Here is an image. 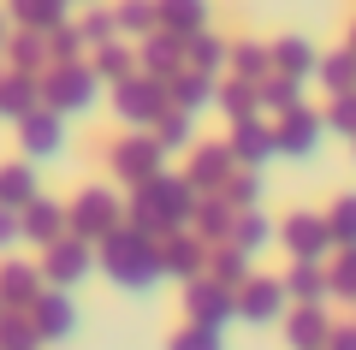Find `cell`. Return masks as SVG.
Returning a JSON list of instances; mask_svg holds the SVG:
<instances>
[{"instance_id": "1", "label": "cell", "mask_w": 356, "mask_h": 350, "mask_svg": "<svg viewBox=\"0 0 356 350\" xmlns=\"http://www.w3.org/2000/svg\"><path fill=\"white\" fill-rule=\"evenodd\" d=\"M95 267H102L119 291H131V297H154V291L166 285V273H161V238L137 232V225H113V232L95 244Z\"/></svg>"}, {"instance_id": "2", "label": "cell", "mask_w": 356, "mask_h": 350, "mask_svg": "<svg viewBox=\"0 0 356 350\" xmlns=\"http://www.w3.org/2000/svg\"><path fill=\"white\" fill-rule=\"evenodd\" d=\"M191 214H196V190L184 184L178 173H154L137 184V196L125 202V225L161 238V232H191Z\"/></svg>"}, {"instance_id": "3", "label": "cell", "mask_w": 356, "mask_h": 350, "mask_svg": "<svg viewBox=\"0 0 356 350\" xmlns=\"http://www.w3.org/2000/svg\"><path fill=\"white\" fill-rule=\"evenodd\" d=\"M42 83V107H54V113H65V119H72V113H89L95 107V101H102V77H95V65L89 60H72V65H48V72L36 77Z\"/></svg>"}, {"instance_id": "4", "label": "cell", "mask_w": 356, "mask_h": 350, "mask_svg": "<svg viewBox=\"0 0 356 350\" xmlns=\"http://www.w3.org/2000/svg\"><path fill=\"white\" fill-rule=\"evenodd\" d=\"M113 225H125V202H119V190H102V184H83L72 202H65V232L72 238H89L102 244Z\"/></svg>"}, {"instance_id": "5", "label": "cell", "mask_w": 356, "mask_h": 350, "mask_svg": "<svg viewBox=\"0 0 356 350\" xmlns=\"http://www.w3.org/2000/svg\"><path fill=\"white\" fill-rule=\"evenodd\" d=\"M36 273H42V285H54V291H72V285H83L89 273H95V244L89 238H54L48 250H42V262H36Z\"/></svg>"}, {"instance_id": "6", "label": "cell", "mask_w": 356, "mask_h": 350, "mask_svg": "<svg viewBox=\"0 0 356 350\" xmlns=\"http://www.w3.org/2000/svg\"><path fill=\"white\" fill-rule=\"evenodd\" d=\"M172 107V101H166V83L161 77H125V83H113V113L119 119H125L131 131H154V119H161V113Z\"/></svg>"}, {"instance_id": "7", "label": "cell", "mask_w": 356, "mask_h": 350, "mask_svg": "<svg viewBox=\"0 0 356 350\" xmlns=\"http://www.w3.org/2000/svg\"><path fill=\"white\" fill-rule=\"evenodd\" d=\"M273 238L285 244V255L291 262H327L332 255V232H327V214H315V208H291L280 220V232Z\"/></svg>"}, {"instance_id": "8", "label": "cell", "mask_w": 356, "mask_h": 350, "mask_svg": "<svg viewBox=\"0 0 356 350\" xmlns=\"http://www.w3.org/2000/svg\"><path fill=\"white\" fill-rule=\"evenodd\" d=\"M161 161H166V149H161V143L149 137V131H131V137H119L113 149H107V173H113L119 184H131V190H137L143 178L166 173Z\"/></svg>"}, {"instance_id": "9", "label": "cell", "mask_w": 356, "mask_h": 350, "mask_svg": "<svg viewBox=\"0 0 356 350\" xmlns=\"http://www.w3.org/2000/svg\"><path fill=\"white\" fill-rule=\"evenodd\" d=\"M18 149H24L30 166L36 161H60L65 154V113H54V107L24 113V119H18Z\"/></svg>"}, {"instance_id": "10", "label": "cell", "mask_w": 356, "mask_h": 350, "mask_svg": "<svg viewBox=\"0 0 356 350\" xmlns=\"http://www.w3.org/2000/svg\"><path fill=\"white\" fill-rule=\"evenodd\" d=\"M184 321H196V326H226V321H238V291L232 285H220V279H191L184 285Z\"/></svg>"}, {"instance_id": "11", "label": "cell", "mask_w": 356, "mask_h": 350, "mask_svg": "<svg viewBox=\"0 0 356 350\" xmlns=\"http://www.w3.org/2000/svg\"><path fill=\"white\" fill-rule=\"evenodd\" d=\"M285 309H291V297H285L280 279L250 273V279L238 285V321H250V326H280Z\"/></svg>"}, {"instance_id": "12", "label": "cell", "mask_w": 356, "mask_h": 350, "mask_svg": "<svg viewBox=\"0 0 356 350\" xmlns=\"http://www.w3.org/2000/svg\"><path fill=\"white\" fill-rule=\"evenodd\" d=\"M30 326H36L42 344H65V338H77V303H72V291L42 285V297L30 303Z\"/></svg>"}, {"instance_id": "13", "label": "cell", "mask_w": 356, "mask_h": 350, "mask_svg": "<svg viewBox=\"0 0 356 350\" xmlns=\"http://www.w3.org/2000/svg\"><path fill=\"white\" fill-rule=\"evenodd\" d=\"M232 166H238V161H232L226 143H191V161H184V173H178V178H184L196 196H214V190L232 178Z\"/></svg>"}, {"instance_id": "14", "label": "cell", "mask_w": 356, "mask_h": 350, "mask_svg": "<svg viewBox=\"0 0 356 350\" xmlns=\"http://www.w3.org/2000/svg\"><path fill=\"white\" fill-rule=\"evenodd\" d=\"M321 113H309V107H297V113H285L280 125H273V154H285V161H315V149H321Z\"/></svg>"}, {"instance_id": "15", "label": "cell", "mask_w": 356, "mask_h": 350, "mask_svg": "<svg viewBox=\"0 0 356 350\" xmlns=\"http://www.w3.org/2000/svg\"><path fill=\"white\" fill-rule=\"evenodd\" d=\"M161 273L191 285V279L208 273V244L191 238V232H161Z\"/></svg>"}, {"instance_id": "16", "label": "cell", "mask_w": 356, "mask_h": 350, "mask_svg": "<svg viewBox=\"0 0 356 350\" xmlns=\"http://www.w3.org/2000/svg\"><path fill=\"white\" fill-rule=\"evenodd\" d=\"M137 72L143 77H178L184 72V42L172 36V30H149V36H137Z\"/></svg>"}, {"instance_id": "17", "label": "cell", "mask_w": 356, "mask_h": 350, "mask_svg": "<svg viewBox=\"0 0 356 350\" xmlns=\"http://www.w3.org/2000/svg\"><path fill=\"white\" fill-rule=\"evenodd\" d=\"M226 149H232V161L238 166H267L273 161V125L267 119H232V131H226Z\"/></svg>"}, {"instance_id": "18", "label": "cell", "mask_w": 356, "mask_h": 350, "mask_svg": "<svg viewBox=\"0 0 356 350\" xmlns=\"http://www.w3.org/2000/svg\"><path fill=\"white\" fill-rule=\"evenodd\" d=\"M36 297H42L36 262H13V255H0V309L30 315V303H36Z\"/></svg>"}, {"instance_id": "19", "label": "cell", "mask_w": 356, "mask_h": 350, "mask_svg": "<svg viewBox=\"0 0 356 350\" xmlns=\"http://www.w3.org/2000/svg\"><path fill=\"white\" fill-rule=\"evenodd\" d=\"M18 225H24V244L48 250L54 238H65V202H54V196L24 202V208H18Z\"/></svg>"}, {"instance_id": "20", "label": "cell", "mask_w": 356, "mask_h": 350, "mask_svg": "<svg viewBox=\"0 0 356 350\" xmlns=\"http://www.w3.org/2000/svg\"><path fill=\"white\" fill-rule=\"evenodd\" d=\"M280 326H285V344L291 350H327V338H332L327 309H309V303H291Z\"/></svg>"}, {"instance_id": "21", "label": "cell", "mask_w": 356, "mask_h": 350, "mask_svg": "<svg viewBox=\"0 0 356 350\" xmlns=\"http://www.w3.org/2000/svg\"><path fill=\"white\" fill-rule=\"evenodd\" d=\"M0 54H6V72H30V77H42L48 72V30H13V36L0 42Z\"/></svg>"}, {"instance_id": "22", "label": "cell", "mask_w": 356, "mask_h": 350, "mask_svg": "<svg viewBox=\"0 0 356 350\" xmlns=\"http://www.w3.org/2000/svg\"><path fill=\"white\" fill-rule=\"evenodd\" d=\"M214 89H220V77H208V72H184L178 77H166V101H172L178 113H208L214 107Z\"/></svg>"}, {"instance_id": "23", "label": "cell", "mask_w": 356, "mask_h": 350, "mask_svg": "<svg viewBox=\"0 0 356 350\" xmlns=\"http://www.w3.org/2000/svg\"><path fill=\"white\" fill-rule=\"evenodd\" d=\"M267 60H273V72H280V77L309 83L321 54H315V42H309V36H280V42H267Z\"/></svg>"}, {"instance_id": "24", "label": "cell", "mask_w": 356, "mask_h": 350, "mask_svg": "<svg viewBox=\"0 0 356 350\" xmlns=\"http://www.w3.org/2000/svg\"><path fill=\"white\" fill-rule=\"evenodd\" d=\"M232 220H238V208H232V202H226V196L214 190V196H196L191 232H196V238L208 244V250H214V244H226V238H232Z\"/></svg>"}, {"instance_id": "25", "label": "cell", "mask_w": 356, "mask_h": 350, "mask_svg": "<svg viewBox=\"0 0 356 350\" xmlns=\"http://www.w3.org/2000/svg\"><path fill=\"white\" fill-rule=\"evenodd\" d=\"M184 42V65L191 72H208V77H226V54H232V42L226 36H214V30H191V36H178Z\"/></svg>"}, {"instance_id": "26", "label": "cell", "mask_w": 356, "mask_h": 350, "mask_svg": "<svg viewBox=\"0 0 356 350\" xmlns=\"http://www.w3.org/2000/svg\"><path fill=\"white\" fill-rule=\"evenodd\" d=\"M42 107V83L30 72H0V119L6 125H18L24 113H36Z\"/></svg>"}, {"instance_id": "27", "label": "cell", "mask_w": 356, "mask_h": 350, "mask_svg": "<svg viewBox=\"0 0 356 350\" xmlns=\"http://www.w3.org/2000/svg\"><path fill=\"white\" fill-rule=\"evenodd\" d=\"M280 285H285V297H291V303H309V309H327V297H332L327 267H321V262H291V273H285Z\"/></svg>"}, {"instance_id": "28", "label": "cell", "mask_w": 356, "mask_h": 350, "mask_svg": "<svg viewBox=\"0 0 356 350\" xmlns=\"http://www.w3.org/2000/svg\"><path fill=\"white\" fill-rule=\"evenodd\" d=\"M89 65H95V77H102L107 89H113V83H125V77H137V42H125V36L102 42Z\"/></svg>"}, {"instance_id": "29", "label": "cell", "mask_w": 356, "mask_h": 350, "mask_svg": "<svg viewBox=\"0 0 356 350\" xmlns=\"http://www.w3.org/2000/svg\"><path fill=\"white\" fill-rule=\"evenodd\" d=\"M65 13H72V0H6L13 30H54L65 24Z\"/></svg>"}, {"instance_id": "30", "label": "cell", "mask_w": 356, "mask_h": 350, "mask_svg": "<svg viewBox=\"0 0 356 350\" xmlns=\"http://www.w3.org/2000/svg\"><path fill=\"white\" fill-rule=\"evenodd\" d=\"M42 184H36V166L30 161H6L0 166V208H24V202H36Z\"/></svg>"}, {"instance_id": "31", "label": "cell", "mask_w": 356, "mask_h": 350, "mask_svg": "<svg viewBox=\"0 0 356 350\" xmlns=\"http://www.w3.org/2000/svg\"><path fill=\"white\" fill-rule=\"evenodd\" d=\"M255 95H261V107L273 113V119H285V113L309 107V101H303V83H297V77H280V72H267L261 83H255Z\"/></svg>"}, {"instance_id": "32", "label": "cell", "mask_w": 356, "mask_h": 350, "mask_svg": "<svg viewBox=\"0 0 356 350\" xmlns=\"http://www.w3.org/2000/svg\"><path fill=\"white\" fill-rule=\"evenodd\" d=\"M273 232H280V225L267 220V214H261V208H243V214H238V220H232V238H226V244H238V250H243V255H261V250H267V244H273Z\"/></svg>"}, {"instance_id": "33", "label": "cell", "mask_w": 356, "mask_h": 350, "mask_svg": "<svg viewBox=\"0 0 356 350\" xmlns=\"http://www.w3.org/2000/svg\"><path fill=\"white\" fill-rule=\"evenodd\" d=\"M250 273H255V255H243L238 244H214V250H208V279H220V285L238 291Z\"/></svg>"}, {"instance_id": "34", "label": "cell", "mask_w": 356, "mask_h": 350, "mask_svg": "<svg viewBox=\"0 0 356 350\" xmlns=\"http://www.w3.org/2000/svg\"><path fill=\"white\" fill-rule=\"evenodd\" d=\"M113 24H119L125 42H137V36H149V30H161V6H154V0H113Z\"/></svg>"}, {"instance_id": "35", "label": "cell", "mask_w": 356, "mask_h": 350, "mask_svg": "<svg viewBox=\"0 0 356 350\" xmlns=\"http://www.w3.org/2000/svg\"><path fill=\"white\" fill-rule=\"evenodd\" d=\"M267 72H273V60H267V42H232V54H226V77L261 83Z\"/></svg>"}, {"instance_id": "36", "label": "cell", "mask_w": 356, "mask_h": 350, "mask_svg": "<svg viewBox=\"0 0 356 350\" xmlns=\"http://www.w3.org/2000/svg\"><path fill=\"white\" fill-rule=\"evenodd\" d=\"M214 107L226 113V119H250V113H261V95H255V83H243V77H220Z\"/></svg>"}, {"instance_id": "37", "label": "cell", "mask_w": 356, "mask_h": 350, "mask_svg": "<svg viewBox=\"0 0 356 350\" xmlns=\"http://www.w3.org/2000/svg\"><path fill=\"white\" fill-rule=\"evenodd\" d=\"M154 6H161V30L172 36H191L208 24V0H154Z\"/></svg>"}, {"instance_id": "38", "label": "cell", "mask_w": 356, "mask_h": 350, "mask_svg": "<svg viewBox=\"0 0 356 350\" xmlns=\"http://www.w3.org/2000/svg\"><path fill=\"white\" fill-rule=\"evenodd\" d=\"M149 137L161 143L166 154H172V149H191V143H196V113H178V107H166L161 119H154V131H149Z\"/></svg>"}, {"instance_id": "39", "label": "cell", "mask_w": 356, "mask_h": 350, "mask_svg": "<svg viewBox=\"0 0 356 350\" xmlns=\"http://www.w3.org/2000/svg\"><path fill=\"white\" fill-rule=\"evenodd\" d=\"M315 77L327 83V95H344V89H356V54L350 48H332L315 60Z\"/></svg>"}, {"instance_id": "40", "label": "cell", "mask_w": 356, "mask_h": 350, "mask_svg": "<svg viewBox=\"0 0 356 350\" xmlns=\"http://www.w3.org/2000/svg\"><path fill=\"white\" fill-rule=\"evenodd\" d=\"M220 196H226L232 202V208H261V196H267V184H261V173H255V166H243V173H238V166H232V178H226V184H220Z\"/></svg>"}, {"instance_id": "41", "label": "cell", "mask_w": 356, "mask_h": 350, "mask_svg": "<svg viewBox=\"0 0 356 350\" xmlns=\"http://www.w3.org/2000/svg\"><path fill=\"white\" fill-rule=\"evenodd\" d=\"M327 232H332V250H356V190H344L327 208Z\"/></svg>"}, {"instance_id": "42", "label": "cell", "mask_w": 356, "mask_h": 350, "mask_svg": "<svg viewBox=\"0 0 356 350\" xmlns=\"http://www.w3.org/2000/svg\"><path fill=\"white\" fill-rule=\"evenodd\" d=\"M321 131H332V137H350V143H356V89H344V95L327 101V113H321Z\"/></svg>"}, {"instance_id": "43", "label": "cell", "mask_w": 356, "mask_h": 350, "mask_svg": "<svg viewBox=\"0 0 356 350\" xmlns=\"http://www.w3.org/2000/svg\"><path fill=\"white\" fill-rule=\"evenodd\" d=\"M77 36H83V48H102V42H113V36H119L113 6H83V18H77Z\"/></svg>"}, {"instance_id": "44", "label": "cell", "mask_w": 356, "mask_h": 350, "mask_svg": "<svg viewBox=\"0 0 356 350\" xmlns=\"http://www.w3.org/2000/svg\"><path fill=\"white\" fill-rule=\"evenodd\" d=\"M0 350H42V338H36V326H30V315L0 309Z\"/></svg>"}, {"instance_id": "45", "label": "cell", "mask_w": 356, "mask_h": 350, "mask_svg": "<svg viewBox=\"0 0 356 350\" xmlns=\"http://www.w3.org/2000/svg\"><path fill=\"white\" fill-rule=\"evenodd\" d=\"M166 350H226V333H220V326H196V321H184L172 338H166Z\"/></svg>"}, {"instance_id": "46", "label": "cell", "mask_w": 356, "mask_h": 350, "mask_svg": "<svg viewBox=\"0 0 356 350\" xmlns=\"http://www.w3.org/2000/svg\"><path fill=\"white\" fill-rule=\"evenodd\" d=\"M327 285H332V297L356 303V250H332V267H327Z\"/></svg>"}, {"instance_id": "47", "label": "cell", "mask_w": 356, "mask_h": 350, "mask_svg": "<svg viewBox=\"0 0 356 350\" xmlns=\"http://www.w3.org/2000/svg\"><path fill=\"white\" fill-rule=\"evenodd\" d=\"M48 60H54V65L83 60V36H77V24H54V30H48Z\"/></svg>"}, {"instance_id": "48", "label": "cell", "mask_w": 356, "mask_h": 350, "mask_svg": "<svg viewBox=\"0 0 356 350\" xmlns=\"http://www.w3.org/2000/svg\"><path fill=\"white\" fill-rule=\"evenodd\" d=\"M24 244V225H18V208H0V255H13Z\"/></svg>"}, {"instance_id": "49", "label": "cell", "mask_w": 356, "mask_h": 350, "mask_svg": "<svg viewBox=\"0 0 356 350\" xmlns=\"http://www.w3.org/2000/svg\"><path fill=\"white\" fill-rule=\"evenodd\" d=\"M327 350H356V326H332V338H327Z\"/></svg>"}, {"instance_id": "50", "label": "cell", "mask_w": 356, "mask_h": 350, "mask_svg": "<svg viewBox=\"0 0 356 350\" xmlns=\"http://www.w3.org/2000/svg\"><path fill=\"white\" fill-rule=\"evenodd\" d=\"M6 36H13V18H6V6H0V42H6Z\"/></svg>"}, {"instance_id": "51", "label": "cell", "mask_w": 356, "mask_h": 350, "mask_svg": "<svg viewBox=\"0 0 356 350\" xmlns=\"http://www.w3.org/2000/svg\"><path fill=\"white\" fill-rule=\"evenodd\" d=\"M72 6H102V0H72Z\"/></svg>"}, {"instance_id": "52", "label": "cell", "mask_w": 356, "mask_h": 350, "mask_svg": "<svg viewBox=\"0 0 356 350\" xmlns=\"http://www.w3.org/2000/svg\"><path fill=\"white\" fill-rule=\"evenodd\" d=\"M350 54H356V30H350Z\"/></svg>"}, {"instance_id": "53", "label": "cell", "mask_w": 356, "mask_h": 350, "mask_svg": "<svg viewBox=\"0 0 356 350\" xmlns=\"http://www.w3.org/2000/svg\"><path fill=\"white\" fill-rule=\"evenodd\" d=\"M0 72H6V54H0Z\"/></svg>"}]
</instances>
